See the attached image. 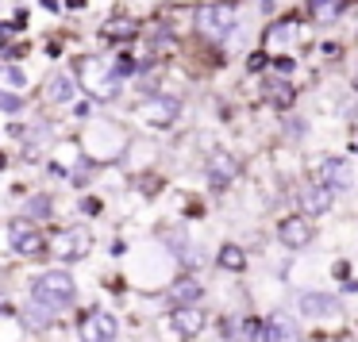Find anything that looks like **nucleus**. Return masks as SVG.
<instances>
[{
	"label": "nucleus",
	"instance_id": "obj_1",
	"mask_svg": "<svg viewBox=\"0 0 358 342\" xmlns=\"http://www.w3.org/2000/svg\"><path fill=\"white\" fill-rule=\"evenodd\" d=\"M73 77H78L96 101H112V96L124 89V73L116 70V58H108V54L73 58Z\"/></svg>",
	"mask_w": 358,
	"mask_h": 342
},
{
	"label": "nucleus",
	"instance_id": "obj_2",
	"mask_svg": "<svg viewBox=\"0 0 358 342\" xmlns=\"http://www.w3.org/2000/svg\"><path fill=\"white\" fill-rule=\"evenodd\" d=\"M193 24H196V35L208 43H227L239 35L243 27V16H239V4L235 0H208L193 12Z\"/></svg>",
	"mask_w": 358,
	"mask_h": 342
},
{
	"label": "nucleus",
	"instance_id": "obj_3",
	"mask_svg": "<svg viewBox=\"0 0 358 342\" xmlns=\"http://www.w3.org/2000/svg\"><path fill=\"white\" fill-rule=\"evenodd\" d=\"M31 296H35V308H39V311L58 315V311L73 308V300H78V288H73V277H70V273L50 269V273H43V277H35Z\"/></svg>",
	"mask_w": 358,
	"mask_h": 342
},
{
	"label": "nucleus",
	"instance_id": "obj_4",
	"mask_svg": "<svg viewBox=\"0 0 358 342\" xmlns=\"http://www.w3.org/2000/svg\"><path fill=\"white\" fill-rule=\"evenodd\" d=\"M127 135L120 131L112 119H96V124L85 127V154L93 158V162H108V158H116L120 150H124Z\"/></svg>",
	"mask_w": 358,
	"mask_h": 342
},
{
	"label": "nucleus",
	"instance_id": "obj_5",
	"mask_svg": "<svg viewBox=\"0 0 358 342\" xmlns=\"http://www.w3.org/2000/svg\"><path fill=\"white\" fill-rule=\"evenodd\" d=\"M301 35H304L301 16H281V20H273V24H266L262 47L270 50V54H285V50H293L296 43H301Z\"/></svg>",
	"mask_w": 358,
	"mask_h": 342
},
{
	"label": "nucleus",
	"instance_id": "obj_6",
	"mask_svg": "<svg viewBox=\"0 0 358 342\" xmlns=\"http://www.w3.org/2000/svg\"><path fill=\"white\" fill-rule=\"evenodd\" d=\"M50 254L62 258V262H73V258L89 254V246H93V239H89V231H81V227H73V231H62V235H50L47 239Z\"/></svg>",
	"mask_w": 358,
	"mask_h": 342
},
{
	"label": "nucleus",
	"instance_id": "obj_7",
	"mask_svg": "<svg viewBox=\"0 0 358 342\" xmlns=\"http://www.w3.org/2000/svg\"><path fill=\"white\" fill-rule=\"evenodd\" d=\"M81 342H116V319L112 311L93 308L81 315Z\"/></svg>",
	"mask_w": 358,
	"mask_h": 342
},
{
	"label": "nucleus",
	"instance_id": "obj_8",
	"mask_svg": "<svg viewBox=\"0 0 358 342\" xmlns=\"http://www.w3.org/2000/svg\"><path fill=\"white\" fill-rule=\"evenodd\" d=\"M178 112H181V101L170 96V93H155V96H147V104H143V119L155 124V127H170L173 119H178Z\"/></svg>",
	"mask_w": 358,
	"mask_h": 342
},
{
	"label": "nucleus",
	"instance_id": "obj_9",
	"mask_svg": "<svg viewBox=\"0 0 358 342\" xmlns=\"http://www.w3.org/2000/svg\"><path fill=\"white\" fill-rule=\"evenodd\" d=\"M170 327H173L178 339H196V334L204 331V311L193 308V304H181V308H173Z\"/></svg>",
	"mask_w": 358,
	"mask_h": 342
},
{
	"label": "nucleus",
	"instance_id": "obj_10",
	"mask_svg": "<svg viewBox=\"0 0 358 342\" xmlns=\"http://www.w3.org/2000/svg\"><path fill=\"white\" fill-rule=\"evenodd\" d=\"M262 339H266V342H301V327H296L293 315H285V311H273V315L262 323Z\"/></svg>",
	"mask_w": 358,
	"mask_h": 342
},
{
	"label": "nucleus",
	"instance_id": "obj_11",
	"mask_svg": "<svg viewBox=\"0 0 358 342\" xmlns=\"http://www.w3.org/2000/svg\"><path fill=\"white\" fill-rule=\"evenodd\" d=\"M235 173H239V162H235L227 150H212L208 154V181H212V188H227L235 181Z\"/></svg>",
	"mask_w": 358,
	"mask_h": 342
},
{
	"label": "nucleus",
	"instance_id": "obj_12",
	"mask_svg": "<svg viewBox=\"0 0 358 342\" xmlns=\"http://www.w3.org/2000/svg\"><path fill=\"white\" fill-rule=\"evenodd\" d=\"M262 96L273 104V108H289L296 101V85L285 77V73H266L262 81Z\"/></svg>",
	"mask_w": 358,
	"mask_h": 342
},
{
	"label": "nucleus",
	"instance_id": "obj_13",
	"mask_svg": "<svg viewBox=\"0 0 358 342\" xmlns=\"http://www.w3.org/2000/svg\"><path fill=\"white\" fill-rule=\"evenodd\" d=\"M8 235H12V250H16V254H24V258H31V254H39V250H47V239H43V235L35 231L27 219H24V223H12Z\"/></svg>",
	"mask_w": 358,
	"mask_h": 342
},
{
	"label": "nucleus",
	"instance_id": "obj_14",
	"mask_svg": "<svg viewBox=\"0 0 358 342\" xmlns=\"http://www.w3.org/2000/svg\"><path fill=\"white\" fill-rule=\"evenodd\" d=\"M343 8H347V0H304V16L320 27L335 24L343 16Z\"/></svg>",
	"mask_w": 358,
	"mask_h": 342
},
{
	"label": "nucleus",
	"instance_id": "obj_15",
	"mask_svg": "<svg viewBox=\"0 0 358 342\" xmlns=\"http://www.w3.org/2000/svg\"><path fill=\"white\" fill-rule=\"evenodd\" d=\"M320 181L327 188H350V165L343 158H324L320 162Z\"/></svg>",
	"mask_w": 358,
	"mask_h": 342
},
{
	"label": "nucleus",
	"instance_id": "obj_16",
	"mask_svg": "<svg viewBox=\"0 0 358 342\" xmlns=\"http://www.w3.org/2000/svg\"><path fill=\"white\" fill-rule=\"evenodd\" d=\"M73 93H78V85H73L70 73H50V77H47V89H43L47 104H66V101H73Z\"/></svg>",
	"mask_w": 358,
	"mask_h": 342
},
{
	"label": "nucleus",
	"instance_id": "obj_17",
	"mask_svg": "<svg viewBox=\"0 0 358 342\" xmlns=\"http://www.w3.org/2000/svg\"><path fill=\"white\" fill-rule=\"evenodd\" d=\"M281 242L285 246H308L312 242V223L301 216H289L285 223H281Z\"/></svg>",
	"mask_w": 358,
	"mask_h": 342
},
{
	"label": "nucleus",
	"instance_id": "obj_18",
	"mask_svg": "<svg viewBox=\"0 0 358 342\" xmlns=\"http://www.w3.org/2000/svg\"><path fill=\"white\" fill-rule=\"evenodd\" d=\"M101 35L108 43H135L143 35V24H139V20H108Z\"/></svg>",
	"mask_w": 358,
	"mask_h": 342
},
{
	"label": "nucleus",
	"instance_id": "obj_19",
	"mask_svg": "<svg viewBox=\"0 0 358 342\" xmlns=\"http://www.w3.org/2000/svg\"><path fill=\"white\" fill-rule=\"evenodd\" d=\"M301 208H304V211H312V216L327 211V208H331V188H327L324 181H320V185L301 188Z\"/></svg>",
	"mask_w": 358,
	"mask_h": 342
},
{
	"label": "nucleus",
	"instance_id": "obj_20",
	"mask_svg": "<svg viewBox=\"0 0 358 342\" xmlns=\"http://www.w3.org/2000/svg\"><path fill=\"white\" fill-rule=\"evenodd\" d=\"M201 296H204V288H201V281H196V277H181V281H173V285H170V300L178 304V308H181V304L201 300Z\"/></svg>",
	"mask_w": 358,
	"mask_h": 342
},
{
	"label": "nucleus",
	"instance_id": "obj_21",
	"mask_svg": "<svg viewBox=\"0 0 358 342\" xmlns=\"http://www.w3.org/2000/svg\"><path fill=\"white\" fill-rule=\"evenodd\" d=\"M0 89H8V93H24V89H27V70L20 62H0Z\"/></svg>",
	"mask_w": 358,
	"mask_h": 342
},
{
	"label": "nucleus",
	"instance_id": "obj_22",
	"mask_svg": "<svg viewBox=\"0 0 358 342\" xmlns=\"http://www.w3.org/2000/svg\"><path fill=\"white\" fill-rule=\"evenodd\" d=\"M301 311L304 315H335L339 304H335L331 296H324V292H304L301 296Z\"/></svg>",
	"mask_w": 358,
	"mask_h": 342
},
{
	"label": "nucleus",
	"instance_id": "obj_23",
	"mask_svg": "<svg viewBox=\"0 0 358 342\" xmlns=\"http://www.w3.org/2000/svg\"><path fill=\"white\" fill-rule=\"evenodd\" d=\"M220 269H227V273H239V269H247V254H243L235 242H227L224 250H220Z\"/></svg>",
	"mask_w": 358,
	"mask_h": 342
},
{
	"label": "nucleus",
	"instance_id": "obj_24",
	"mask_svg": "<svg viewBox=\"0 0 358 342\" xmlns=\"http://www.w3.org/2000/svg\"><path fill=\"white\" fill-rule=\"evenodd\" d=\"M270 62H273V54H270V50H250V58H247V70L250 73H262V70H270Z\"/></svg>",
	"mask_w": 358,
	"mask_h": 342
},
{
	"label": "nucleus",
	"instance_id": "obj_25",
	"mask_svg": "<svg viewBox=\"0 0 358 342\" xmlns=\"http://www.w3.org/2000/svg\"><path fill=\"white\" fill-rule=\"evenodd\" d=\"M27 216H31V219H47L50 216V196H31V200H27Z\"/></svg>",
	"mask_w": 358,
	"mask_h": 342
},
{
	"label": "nucleus",
	"instance_id": "obj_26",
	"mask_svg": "<svg viewBox=\"0 0 358 342\" xmlns=\"http://www.w3.org/2000/svg\"><path fill=\"white\" fill-rule=\"evenodd\" d=\"M270 70H273V73H285V77H289V73L296 70V58H289V54H273Z\"/></svg>",
	"mask_w": 358,
	"mask_h": 342
},
{
	"label": "nucleus",
	"instance_id": "obj_27",
	"mask_svg": "<svg viewBox=\"0 0 358 342\" xmlns=\"http://www.w3.org/2000/svg\"><path fill=\"white\" fill-rule=\"evenodd\" d=\"M0 108H4V112H20V93H8V89H0Z\"/></svg>",
	"mask_w": 358,
	"mask_h": 342
},
{
	"label": "nucleus",
	"instance_id": "obj_28",
	"mask_svg": "<svg viewBox=\"0 0 358 342\" xmlns=\"http://www.w3.org/2000/svg\"><path fill=\"white\" fill-rule=\"evenodd\" d=\"M258 334H262V323H258V319H247V323H243V342H258Z\"/></svg>",
	"mask_w": 358,
	"mask_h": 342
},
{
	"label": "nucleus",
	"instance_id": "obj_29",
	"mask_svg": "<svg viewBox=\"0 0 358 342\" xmlns=\"http://www.w3.org/2000/svg\"><path fill=\"white\" fill-rule=\"evenodd\" d=\"M27 20H31V16H27V8H20L16 16L8 20V24H12V31H27Z\"/></svg>",
	"mask_w": 358,
	"mask_h": 342
},
{
	"label": "nucleus",
	"instance_id": "obj_30",
	"mask_svg": "<svg viewBox=\"0 0 358 342\" xmlns=\"http://www.w3.org/2000/svg\"><path fill=\"white\" fill-rule=\"evenodd\" d=\"M47 54L58 58V54H62V43H58V39H47Z\"/></svg>",
	"mask_w": 358,
	"mask_h": 342
},
{
	"label": "nucleus",
	"instance_id": "obj_31",
	"mask_svg": "<svg viewBox=\"0 0 358 342\" xmlns=\"http://www.w3.org/2000/svg\"><path fill=\"white\" fill-rule=\"evenodd\" d=\"M39 4H43V8H47V12H58V8H66L62 0H39Z\"/></svg>",
	"mask_w": 358,
	"mask_h": 342
},
{
	"label": "nucleus",
	"instance_id": "obj_32",
	"mask_svg": "<svg viewBox=\"0 0 358 342\" xmlns=\"http://www.w3.org/2000/svg\"><path fill=\"white\" fill-rule=\"evenodd\" d=\"M62 4H66V8H70V12H78V8H85L89 0H62Z\"/></svg>",
	"mask_w": 358,
	"mask_h": 342
},
{
	"label": "nucleus",
	"instance_id": "obj_33",
	"mask_svg": "<svg viewBox=\"0 0 358 342\" xmlns=\"http://www.w3.org/2000/svg\"><path fill=\"white\" fill-rule=\"evenodd\" d=\"M73 116H78V119H89V104H85V101H81V104H78V108H73Z\"/></svg>",
	"mask_w": 358,
	"mask_h": 342
},
{
	"label": "nucleus",
	"instance_id": "obj_34",
	"mask_svg": "<svg viewBox=\"0 0 358 342\" xmlns=\"http://www.w3.org/2000/svg\"><path fill=\"white\" fill-rule=\"evenodd\" d=\"M355 89H358V77H355Z\"/></svg>",
	"mask_w": 358,
	"mask_h": 342
}]
</instances>
